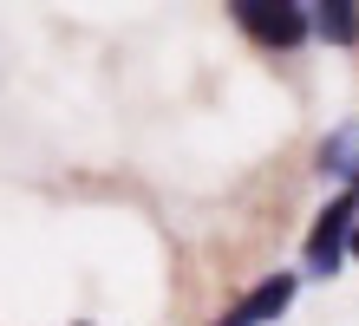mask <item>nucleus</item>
<instances>
[{"instance_id": "f257e3e1", "label": "nucleus", "mask_w": 359, "mask_h": 326, "mask_svg": "<svg viewBox=\"0 0 359 326\" xmlns=\"http://www.w3.org/2000/svg\"><path fill=\"white\" fill-rule=\"evenodd\" d=\"M353 222H359V196H333V203L320 209V222H313V235H307V268L313 274L340 268V254L353 248Z\"/></svg>"}, {"instance_id": "f03ea898", "label": "nucleus", "mask_w": 359, "mask_h": 326, "mask_svg": "<svg viewBox=\"0 0 359 326\" xmlns=\"http://www.w3.org/2000/svg\"><path fill=\"white\" fill-rule=\"evenodd\" d=\"M236 20L268 46H301L307 39V13L287 7V0H236Z\"/></svg>"}, {"instance_id": "7ed1b4c3", "label": "nucleus", "mask_w": 359, "mask_h": 326, "mask_svg": "<svg viewBox=\"0 0 359 326\" xmlns=\"http://www.w3.org/2000/svg\"><path fill=\"white\" fill-rule=\"evenodd\" d=\"M287 300H294V274H274V280H262V287L248 294V300H242V307L229 313L222 326H268L274 313L287 307Z\"/></svg>"}, {"instance_id": "20e7f679", "label": "nucleus", "mask_w": 359, "mask_h": 326, "mask_svg": "<svg viewBox=\"0 0 359 326\" xmlns=\"http://www.w3.org/2000/svg\"><path fill=\"white\" fill-rule=\"evenodd\" d=\"M320 33L340 39V46H346V39H359V7H353V0H333V7L320 13Z\"/></svg>"}, {"instance_id": "39448f33", "label": "nucleus", "mask_w": 359, "mask_h": 326, "mask_svg": "<svg viewBox=\"0 0 359 326\" xmlns=\"http://www.w3.org/2000/svg\"><path fill=\"white\" fill-rule=\"evenodd\" d=\"M353 254H359V222H353Z\"/></svg>"}]
</instances>
